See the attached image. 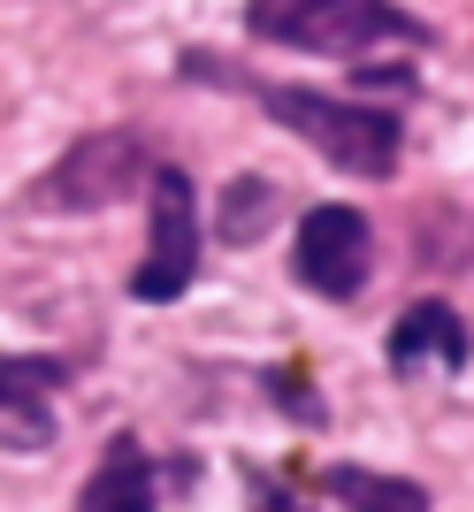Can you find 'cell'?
I'll return each mask as SVG.
<instances>
[{
    "label": "cell",
    "mask_w": 474,
    "mask_h": 512,
    "mask_svg": "<svg viewBox=\"0 0 474 512\" xmlns=\"http://www.w3.org/2000/svg\"><path fill=\"white\" fill-rule=\"evenodd\" d=\"M77 512H153V459L138 444H108V459L92 467V482L77 490Z\"/></svg>",
    "instance_id": "obj_8"
},
{
    "label": "cell",
    "mask_w": 474,
    "mask_h": 512,
    "mask_svg": "<svg viewBox=\"0 0 474 512\" xmlns=\"http://www.w3.org/2000/svg\"><path fill=\"white\" fill-rule=\"evenodd\" d=\"M199 276V207H192V176L184 169H153V237L146 260L130 276V299L169 306L184 299V283Z\"/></svg>",
    "instance_id": "obj_4"
},
{
    "label": "cell",
    "mask_w": 474,
    "mask_h": 512,
    "mask_svg": "<svg viewBox=\"0 0 474 512\" xmlns=\"http://www.w3.org/2000/svg\"><path fill=\"white\" fill-rule=\"evenodd\" d=\"M245 23H253L268 46H291V54H329V62H367L383 46H421V16L390 8V0H245Z\"/></svg>",
    "instance_id": "obj_1"
},
{
    "label": "cell",
    "mask_w": 474,
    "mask_h": 512,
    "mask_svg": "<svg viewBox=\"0 0 474 512\" xmlns=\"http://www.w3.org/2000/svg\"><path fill=\"white\" fill-rule=\"evenodd\" d=\"M467 367V321L452 314L444 299H421L398 314V329H390V367L398 375H413V367Z\"/></svg>",
    "instance_id": "obj_6"
},
{
    "label": "cell",
    "mask_w": 474,
    "mask_h": 512,
    "mask_svg": "<svg viewBox=\"0 0 474 512\" xmlns=\"http://www.w3.org/2000/svg\"><path fill=\"white\" fill-rule=\"evenodd\" d=\"M260 107L283 130H299L306 146L337 161L345 176H390L398 169V115L367 100H337V92H306V85H260Z\"/></svg>",
    "instance_id": "obj_2"
},
{
    "label": "cell",
    "mask_w": 474,
    "mask_h": 512,
    "mask_svg": "<svg viewBox=\"0 0 474 512\" xmlns=\"http://www.w3.org/2000/svg\"><path fill=\"white\" fill-rule=\"evenodd\" d=\"M367 260H375V237H367L360 207H306L299 245H291V268L314 299H360Z\"/></svg>",
    "instance_id": "obj_5"
},
{
    "label": "cell",
    "mask_w": 474,
    "mask_h": 512,
    "mask_svg": "<svg viewBox=\"0 0 474 512\" xmlns=\"http://www.w3.org/2000/svg\"><path fill=\"white\" fill-rule=\"evenodd\" d=\"M322 490L345 512H429V490L406 474H367V467H329Z\"/></svg>",
    "instance_id": "obj_9"
},
{
    "label": "cell",
    "mask_w": 474,
    "mask_h": 512,
    "mask_svg": "<svg viewBox=\"0 0 474 512\" xmlns=\"http://www.w3.org/2000/svg\"><path fill=\"white\" fill-rule=\"evenodd\" d=\"M268 184H253V176H245V184H230V199H222V237H230V245H253L260 230H268Z\"/></svg>",
    "instance_id": "obj_10"
},
{
    "label": "cell",
    "mask_w": 474,
    "mask_h": 512,
    "mask_svg": "<svg viewBox=\"0 0 474 512\" xmlns=\"http://www.w3.org/2000/svg\"><path fill=\"white\" fill-rule=\"evenodd\" d=\"M253 512H306V505H299V497H283V490H268V497H260Z\"/></svg>",
    "instance_id": "obj_11"
},
{
    "label": "cell",
    "mask_w": 474,
    "mask_h": 512,
    "mask_svg": "<svg viewBox=\"0 0 474 512\" xmlns=\"http://www.w3.org/2000/svg\"><path fill=\"white\" fill-rule=\"evenodd\" d=\"M146 146L130 138V130H100V138H77V146L39 176V207H62V214H100L115 199L138 192V176H146Z\"/></svg>",
    "instance_id": "obj_3"
},
{
    "label": "cell",
    "mask_w": 474,
    "mask_h": 512,
    "mask_svg": "<svg viewBox=\"0 0 474 512\" xmlns=\"http://www.w3.org/2000/svg\"><path fill=\"white\" fill-rule=\"evenodd\" d=\"M69 383V360L54 352H0V413H23V444H46V398Z\"/></svg>",
    "instance_id": "obj_7"
}]
</instances>
